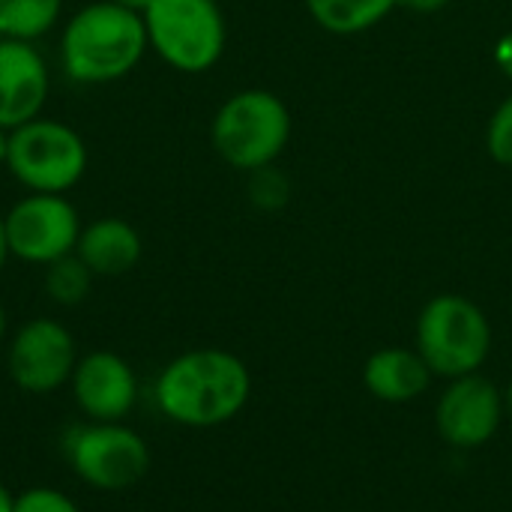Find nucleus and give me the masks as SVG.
<instances>
[{"instance_id": "obj_1", "label": "nucleus", "mask_w": 512, "mask_h": 512, "mask_svg": "<svg viewBox=\"0 0 512 512\" xmlns=\"http://www.w3.org/2000/svg\"><path fill=\"white\" fill-rule=\"evenodd\" d=\"M252 393L246 363L222 348H198L174 357L156 378V408L177 426L213 429L234 420Z\"/></svg>"}, {"instance_id": "obj_2", "label": "nucleus", "mask_w": 512, "mask_h": 512, "mask_svg": "<svg viewBox=\"0 0 512 512\" xmlns=\"http://www.w3.org/2000/svg\"><path fill=\"white\" fill-rule=\"evenodd\" d=\"M144 18L111 0L81 6L60 33V66L75 84H114L147 54Z\"/></svg>"}, {"instance_id": "obj_3", "label": "nucleus", "mask_w": 512, "mask_h": 512, "mask_svg": "<svg viewBox=\"0 0 512 512\" xmlns=\"http://www.w3.org/2000/svg\"><path fill=\"white\" fill-rule=\"evenodd\" d=\"M291 129L288 105L273 90L249 87L219 105L210 123V141L222 162L249 174L276 165L291 141Z\"/></svg>"}, {"instance_id": "obj_4", "label": "nucleus", "mask_w": 512, "mask_h": 512, "mask_svg": "<svg viewBox=\"0 0 512 512\" xmlns=\"http://www.w3.org/2000/svg\"><path fill=\"white\" fill-rule=\"evenodd\" d=\"M492 351V327L486 312L459 294L429 300L417 318V354L432 375L465 378L474 375Z\"/></svg>"}, {"instance_id": "obj_5", "label": "nucleus", "mask_w": 512, "mask_h": 512, "mask_svg": "<svg viewBox=\"0 0 512 512\" xmlns=\"http://www.w3.org/2000/svg\"><path fill=\"white\" fill-rule=\"evenodd\" d=\"M141 18L147 45L177 72H207L225 54L228 27L216 0H153Z\"/></svg>"}, {"instance_id": "obj_6", "label": "nucleus", "mask_w": 512, "mask_h": 512, "mask_svg": "<svg viewBox=\"0 0 512 512\" xmlns=\"http://www.w3.org/2000/svg\"><path fill=\"white\" fill-rule=\"evenodd\" d=\"M90 162L84 138L60 120L36 117L9 132L6 171L30 192L66 195Z\"/></svg>"}, {"instance_id": "obj_7", "label": "nucleus", "mask_w": 512, "mask_h": 512, "mask_svg": "<svg viewBox=\"0 0 512 512\" xmlns=\"http://www.w3.org/2000/svg\"><path fill=\"white\" fill-rule=\"evenodd\" d=\"M63 456L75 477L99 492H123L150 471L147 441L123 423H84L66 432Z\"/></svg>"}, {"instance_id": "obj_8", "label": "nucleus", "mask_w": 512, "mask_h": 512, "mask_svg": "<svg viewBox=\"0 0 512 512\" xmlns=\"http://www.w3.org/2000/svg\"><path fill=\"white\" fill-rule=\"evenodd\" d=\"M6 240L12 258L24 264H42L72 255L81 237V219L75 204L66 195L54 192H30L3 213Z\"/></svg>"}, {"instance_id": "obj_9", "label": "nucleus", "mask_w": 512, "mask_h": 512, "mask_svg": "<svg viewBox=\"0 0 512 512\" xmlns=\"http://www.w3.org/2000/svg\"><path fill=\"white\" fill-rule=\"evenodd\" d=\"M78 363L69 327L54 318H33L18 327L6 351V372L15 387L45 396L69 384Z\"/></svg>"}, {"instance_id": "obj_10", "label": "nucleus", "mask_w": 512, "mask_h": 512, "mask_svg": "<svg viewBox=\"0 0 512 512\" xmlns=\"http://www.w3.org/2000/svg\"><path fill=\"white\" fill-rule=\"evenodd\" d=\"M69 384L78 411L93 423H123L138 402L135 369L114 351L78 357Z\"/></svg>"}, {"instance_id": "obj_11", "label": "nucleus", "mask_w": 512, "mask_h": 512, "mask_svg": "<svg viewBox=\"0 0 512 512\" xmlns=\"http://www.w3.org/2000/svg\"><path fill=\"white\" fill-rule=\"evenodd\" d=\"M504 396L480 375L456 378L438 402V432L453 447H483L501 426Z\"/></svg>"}, {"instance_id": "obj_12", "label": "nucleus", "mask_w": 512, "mask_h": 512, "mask_svg": "<svg viewBox=\"0 0 512 512\" xmlns=\"http://www.w3.org/2000/svg\"><path fill=\"white\" fill-rule=\"evenodd\" d=\"M51 75L33 42H0V129L12 132L36 117L48 102Z\"/></svg>"}, {"instance_id": "obj_13", "label": "nucleus", "mask_w": 512, "mask_h": 512, "mask_svg": "<svg viewBox=\"0 0 512 512\" xmlns=\"http://www.w3.org/2000/svg\"><path fill=\"white\" fill-rule=\"evenodd\" d=\"M144 243L135 225L117 216L96 219L81 228L75 255L93 270V276H123L141 261Z\"/></svg>"}, {"instance_id": "obj_14", "label": "nucleus", "mask_w": 512, "mask_h": 512, "mask_svg": "<svg viewBox=\"0 0 512 512\" xmlns=\"http://www.w3.org/2000/svg\"><path fill=\"white\" fill-rule=\"evenodd\" d=\"M363 381H366L369 393L378 396L381 402L402 405V402L417 399L429 387L432 369L426 366V360L417 351L381 348L366 360Z\"/></svg>"}, {"instance_id": "obj_15", "label": "nucleus", "mask_w": 512, "mask_h": 512, "mask_svg": "<svg viewBox=\"0 0 512 512\" xmlns=\"http://www.w3.org/2000/svg\"><path fill=\"white\" fill-rule=\"evenodd\" d=\"M306 9L321 30L357 36L381 24L396 9V0H306Z\"/></svg>"}, {"instance_id": "obj_16", "label": "nucleus", "mask_w": 512, "mask_h": 512, "mask_svg": "<svg viewBox=\"0 0 512 512\" xmlns=\"http://www.w3.org/2000/svg\"><path fill=\"white\" fill-rule=\"evenodd\" d=\"M63 12V0H0V30L6 39L36 42Z\"/></svg>"}, {"instance_id": "obj_17", "label": "nucleus", "mask_w": 512, "mask_h": 512, "mask_svg": "<svg viewBox=\"0 0 512 512\" xmlns=\"http://www.w3.org/2000/svg\"><path fill=\"white\" fill-rule=\"evenodd\" d=\"M93 291V270L72 252L45 267V294L57 306H78Z\"/></svg>"}, {"instance_id": "obj_18", "label": "nucleus", "mask_w": 512, "mask_h": 512, "mask_svg": "<svg viewBox=\"0 0 512 512\" xmlns=\"http://www.w3.org/2000/svg\"><path fill=\"white\" fill-rule=\"evenodd\" d=\"M288 198H291V183L276 165L249 171V201L258 210H267V213L282 210L288 204Z\"/></svg>"}, {"instance_id": "obj_19", "label": "nucleus", "mask_w": 512, "mask_h": 512, "mask_svg": "<svg viewBox=\"0 0 512 512\" xmlns=\"http://www.w3.org/2000/svg\"><path fill=\"white\" fill-rule=\"evenodd\" d=\"M486 150L498 165L512 168V96H507L495 108V114L486 126Z\"/></svg>"}, {"instance_id": "obj_20", "label": "nucleus", "mask_w": 512, "mask_h": 512, "mask_svg": "<svg viewBox=\"0 0 512 512\" xmlns=\"http://www.w3.org/2000/svg\"><path fill=\"white\" fill-rule=\"evenodd\" d=\"M15 512H81V507L60 489L36 486L15 498Z\"/></svg>"}, {"instance_id": "obj_21", "label": "nucleus", "mask_w": 512, "mask_h": 512, "mask_svg": "<svg viewBox=\"0 0 512 512\" xmlns=\"http://www.w3.org/2000/svg\"><path fill=\"white\" fill-rule=\"evenodd\" d=\"M495 66L512 81V33L498 39V45H495Z\"/></svg>"}, {"instance_id": "obj_22", "label": "nucleus", "mask_w": 512, "mask_h": 512, "mask_svg": "<svg viewBox=\"0 0 512 512\" xmlns=\"http://www.w3.org/2000/svg\"><path fill=\"white\" fill-rule=\"evenodd\" d=\"M450 0H396L399 9H408V12H420V15H429V12H441Z\"/></svg>"}, {"instance_id": "obj_23", "label": "nucleus", "mask_w": 512, "mask_h": 512, "mask_svg": "<svg viewBox=\"0 0 512 512\" xmlns=\"http://www.w3.org/2000/svg\"><path fill=\"white\" fill-rule=\"evenodd\" d=\"M9 240H6V225H3V216H0V270L6 267V261H9Z\"/></svg>"}, {"instance_id": "obj_24", "label": "nucleus", "mask_w": 512, "mask_h": 512, "mask_svg": "<svg viewBox=\"0 0 512 512\" xmlns=\"http://www.w3.org/2000/svg\"><path fill=\"white\" fill-rule=\"evenodd\" d=\"M15 498H18V495H12V492L0 483V512H15Z\"/></svg>"}, {"instance_id": "obj_25", "label": "nucleus", "mask_w": 512, "mask_h": 512, "mask_svg": "<svg viewBox=\"0 0 512 512\" xmlns=\"http://www.w3.org/2000/svg\"><path fill=\"white\" fill-rule=\"evenodd\" d=\"M111 3H117V6H123V9H132V12L144 15V9H147L153 0H111Z\"/></svg>"}, {"instance_id": "obj_26", "label": "nucleus", "mask_w": 512, "mask_h": 512, "mask_svg": "<svg viewBox=\"0 0 512 512\" xmlns=\"http://www.w3.org/2000/svg\"><path fill=\"white\" fill-rule=\"evenodd\" d=\"M6 147H9V132L0 129V165H6Z\"/></svg>"}, {"instance_id": "obj_27", "label": "nucleus", "mask_w": 512, "mask_h": 512, "mask_svg": "<svg viewBox=\"0 0 512 512\" xmlns=\"http://www.w3.org/2000/svg\"><path fill=\"white\" fill-rule=\"evenodd\" d=\"M3 336H6V309L0 303V342H3Z\"/></svg>"}, {"instance_id": "obj_28", "label": "nucleus", "mask_w": 512, "mask_h": 512, "mask_svg": "<svg viewBox=\"0 0 512 512\" xmlns=\"http://www.w3.org/2000/svg\"><path fill=\"white\" fill-rule=\"evenodd\" d=\"M504 405H507V411L512 414V384L507 387V396H504Z\"/></svg>"}, {"instance_id": "obj_29", "label": "nucleus", "mask_w": 512, "mask_h": 512, "mask_svg": "<svg viewBox=\"0 0 512 512\" xmlns=\"http://www.w3.org/2000/svg\"><path fill=\"white\" fill-rule=\"evenodd\" d=\"M3 39H6V36H3V30H0V42H3Z\"/></svg>"}]
</instances>
